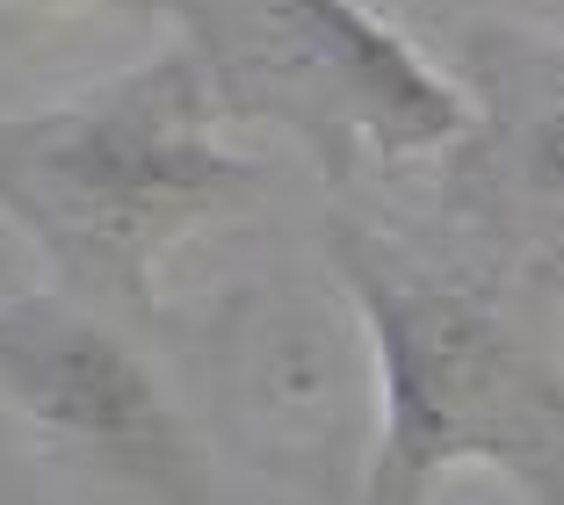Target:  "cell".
<instances>
[{
  "label": "cell",
  "instance_id": "obj_1",
  "mask_svg": "<svg viewBox=\"0 0 564 505\" xmlns=\"http://www.w3.org/2000/svg\"><path fill=\"white\" fill-rule=\"evenodd\" d=\"M182 44L36 116H0V217L36 245L51 289L152 326L160 275L196 231L261 196V166L217 145Z\"/></svg>",
  "mask_w": 564,
  "mask_h": 505
},
{
  "label": "cell",
  "instance_id": "obj_2",
  "mask_svg": "<svg viewBox=\"0 0 564 505\" xmlns=\"http://www.w3.org/2000/svg\"><path fill=\"white\" fill-rule=\"evenodd\" d=\"M326 253L377 354L362 505H434L456 470H499L535 505H564V361L485 289L434 275L369 224L333 217Z\"/></svg>",
  "mask_w": 564,
  "mask_h": 505
},
{
  "label": "cell",
  "instance_id": "obj_3",
  "mask_svg": "<svg viewBox=\"0 0 564 505\" xmlns=\"http://www.w3.org/2000/svg\"><path fill=\"white\" fill-rule=\"evenodd\" d=\"M182 58L217 123L297 138L326 180L355 160H427L470 131V95L362 0H174Z\"/></svg>",
  "mask_w": 564,
  "mask_h": 505
},
{
  "label": "cell",
  "instance_id": "obj_4",
  "mask_svg": "<svg viewBox=\"0 0 564 505\" xmlns=\"http://www.w3.org/2000/svg\"><path fill=\"white\" fill-rule=\"evenodd\" d=\"M0 405L58 484L95 505H232L203 440L138 361L131 326L66 289L0 304Z\"/></svg>",
  "mask_w": 564,
  "mask_h": 505
},
{
  "label": "cell",
  "instance_id": "obj_5",
  "mask_svg": "<svg viewBox=\"0 0 564 505\" xmlns=\"http://www.w3.org/2000/svg\"><path fill=\"white\" fill-rule=\"evenodd\" d=\"M470 131L448 152V210L514 261H564V44L470 36Z\"/></svg>",
  "mask_w": 564,
  "mask_h": 505
},
{
  "label": "cell",
  "instance_id": "obj_6",
  "mask_svg": "<svg viewBox=\"0 0 564 505\" xmlns=\"http://www.w3.org/2000/svg\"><path fill=\"white\" fill-rule=\"evenodd\" d=\"M0 8H87V15H123V22H166L174 0H0Z\"/></svg>",
  "mask_w": 564,
  "mask_h": 505
}]
</instances>
